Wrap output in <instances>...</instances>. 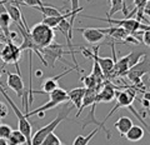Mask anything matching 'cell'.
<instances>
[{
  "label": "cell",
  "instance_id": "obj_17",
  "mask_svg": "<svg viewBox=\"0 0 150 145\" xmlns=\"http://www.w3.org/2000/svg\"><path fill=\"white\" fill-rule=\"evenodd\" d=\"M133 125H134L133 120H131L129 116H120V118L114 123V128L118 130L121 137H124V135L129 132V129Z\"/></svg>",
  "mask_w": 150,
  "mask_h": 145
},
{
  "label": "cell",
  "instance_id": "obj_26",
  "mask_svg": "<svg viewBox=\"0 0 150 145\" xmlns=\"http://www.w3.org/2000/svg\"><path fill=\"white\" fill-rule=\"evenodd\" d=\"M9 114V106L6 104H4V103L0 101V120L6 118Z\"/></svg>",
  "mask_w": 150,
  "mask_h": 145
},
{
  "label": "cell",
  "instance_id": "obj_14",
  "mask_svg": "<svg viewBox=\"0 0 150 145\" xmlns=\"http://www.w3.org/2000/svg\"><path fill=\"white\" fill-rule=\"evenodd\" d=\"M85 88H75L71 89L70 91H68V96H69V100L73 103V105L78 109V113H76V118L80 116V109H81V104H83V98L85 95Z\"/></svg>",
  "mask_w": 150,
  "mask_h": 145
},
{
  "label": "cell",
  "instance_id": "obj_9",
  "mask_svg": "<svg viewBox=\"0 0 150 145\" xmlns=\"http://www.w3.org/2000/svg\"><path fill=\"white\" fill-rule=\"evenodd\" d=\"M99 45L94 46V53H93V59L96 60V63L99 64L100 66V70L103 73V75H104V78H110L111 73H112V69H114V65H115V59L112 58H100L99 57Z\"/></svg>",
  "mask_w": 150,
  "mask_h": 145
},
{
  "label": "cell",
  "instance_id": "obj_6",
  "mask_svg": "<svg viewBox=\"0 0 150 145\" xmlns=\"http://www.w3.org/2000/svg\"><path fill=\"white\" fill-rule=\"evenodd\" d=\"M4 73H5L8 76V79H6L8 88L15 91L18 98H21L23 99V104H24V109H25V114H26L28 111H29V106H28V91H25L24 81H23L21 75L18 73L13 74L10 71H6V70H4Z\"/></svg>",
  "mask_w": 150,
  "mask_h": 145
},
{
  "label": "cell",
  "instance_id": "obj_25",
  "mask_svg": "<svg viewBox=\"0 0 150 145\" xmlns=\"http://www.w3.org/2000/svg\"><path fill=\"white\" fill-rule=\"evenodd\" d=\"M13 129L6 124H0V139H8L10 137Z\"/></svg>",
  "mask_w": 150,
  "mask_h": 145
},
{
  "label": "cell",
  "instance_id": "obj_8",
  "mask_svg": "<svg viewBox=\"0 0 150 145\" xmlns=\"http://www.w3.org/2000/svg\"><path fill=\"white\" fill-rule=\"evenodd\" d=\"M148 73H149V62H148L146 57H144L142 62H139L137 65H134L133 68L129 69V71L126 73V76H128V79L131 83L139 84L143 75L144 74H148Z\"/></svg>",
  "mask_w": 150,
  "mask_h": 145
},
{
  "label": "cell",
  "instance_id": "obj_16",
  "mask_svg": "<svg viewBox=\"0 0 150 145\" xmlns=\"http://www.w3.org/2000/svg\"><path fill=\"white\" fill-rule=\"evenodd\" d=\"M4 5H5L6 13L9 14L11 21H14L16 25L21 24V23H23V13L20 10V8H19L18 5H15V4H13V3L5 1V0H4Z\"/></svg>",
  "mask_w": 150,
  "mask_h": 145
},
{
  "label": "cell",
  "instance_id": "obj_33",
  "mask_svg": "<svg viewBox=\"0 0 150 145\" xmlns=\"http://www.w3.org/2000/svg\"><path fill=\"white\" fill-rule=\"evenodd\" d=\"M40 75H43V71H40V70H38V71H36V76H40Z\"/></svg>",
  "mask_w": 150,
  "mask_h": 145
},
{
  "label": "cell",
  "instance_id": "obj_34",
  "mask_svg": "<svg viewBox=\"0 0 150 145\" xmlns=\"http://www.w3.org/2000/svg\"><path fill=\"white\" fill-rule=\"evenodd\" d=\"M3 1H4V0H0V3H3Z\"/></svg>",
  "mask_w": 150,
  "mask_h": 145
},
{
  "label": "cell",
  "instance_id": "obj_3",
  "mask_svg": "<svg viewBox=\"0 0 150 145\" xmlns=\"http://www.w3.org/2000/svg\"><path fill=\"white\" fill-rule=\"evenodd\" d=\"M68 100H69L68 91L65 90V89L59 86L58 89H55L53 93H50V94H49V101L46 103V104L36 108V109L31 110V111H28V113L25 114V116H26V118H30V116H33V115H39V118H44L46 110L53 109V108L63 104V103L68 101Z\"/></svg>",
  "mask_w": 150,
  "mask_h": 145
},
{
  "label": "cell",
  "instance_id": "obj_15",
  "mask_svg": "<svg viewBox=\"0 0 150 145\" xmlns=\"http://www.w3.org/2000/svg\"><path fill=\"white\" fill-rule=\"evenodd\" d=\"M100 31L104 34L106 38H111L114 40H126V38L129 36V34L126 33L123 28L119 26H109V28H104L100 29Z\"/></svg>",
  "mask_w": 150,
  "mask_h": 145
},
{
  "label": "cell",
  "instance_id": "obj_11",
  "mask_svg": "<svg viewBox=\"0 0 150 145\" xmlns=\"http://www.w3.org/2000/svg\"><path fill=\"white\" fill-rule=\"evenodd\" d=\"M78 31L83 34V38L85 39L86 43L89 44H99L101 40H104L106 36L100 31L99 28H78Z\"/></svg>",
  "mask_w": 150,
  "mask_h": 145
},
{
  "label": "cell",
  "instance_id": "obj_31",
  "mask_svg": "<svg viewBox=\"0 0 150 145\" xmlns=\"http://www.w3.org/2000/svg\"><path fill=\"white\" fill-rule=\"evenodd\" d=\"M4 45H5V43L0 41V55H1V51H3V49H4Z\"/></svg>",
  "mask_w": 150,
  "mask_h": 145
},
{
  "label": "cell",
  "instance_id": "obj_30",
  "mask_svg": "<svg viewBox=\"0 0 150 145\" xmlns=\"http://www.w3.org/2000/svg\"><path fill=\"white\" fill-rule=\"evenodd\" d=\"M144 99L150 100V91H145V93H144Z\"/></svg>",
  "mask_w": 150,
  "mask_h": 145
},
{
  "label": "cell",
  "instance_id": "obj_19",
  "mask_svg": "<svg viewBox=\"0 0 150 145\" xmlns=\"http://www.w3.org/2000/svg\"><path fill=\"white\" fill-rule=\"evenodd\" d=\"M109 4H110L109 6L110 10L108 13V18H111L114 14L119 11H123L125 16L128 15V9H126V5H125V0H109Z\"/></svg>",
  "mask_w": 150,
  "mask_h": 145
},
{
  "label": "cell",
  "instance_id": "obj_32",
  "mask_svg": "<svg viewBox=\"0 0 150 145\" xmlns=\"http://www.w3.org/2000/svg\"><path fill=\"white\" fill-rule=\"evenodd\" d=\"M0 145H8V141L5 139H0Z\"/></svg>",
  "mask_w": 150,
  "mask_h": 145
},
{
  "label": "cell",
  "instance_id": "obj_22",
  "mask_svg": "<svg viewBox=\"0 0 150 145\" xmlns=\"http://www.w3.org/2000/svg\"><path fill=\"white\" fill-rule=\"evenodd\" d=\"M99 130H100V128H95L91 133H89L88 135H78V137L75 138L73 145H88L89 143H90V140L95 137L96 133L99 132Z\"/></svg>",
  "mask_w": 150,
  "mask_h": 145
},
{
  "label": "cell",
  "instance_id": "obj_5",
  "mask_svg": "<svg viewBox=\"0 0 150 145\" xmlns=\"http://www.w3.org/2000/svg\"><path fill=\"white\" fill-rule=\"evenodd\" d=\"M89 19H96L100 21H106L109 24H114L115 26L123 28L129 35H135L138 30H150V25H144L137 19H131V18H125V19H111V18H96V16H84Z\"/></svg>",
  "mask_w": 150,
  "mask_h": 145
},
{
  "label": "cell",
  "instance_id": "obj_27",
  "mask_svg": "<svg viewBox=\"0 0 150 145\" xmlns=\"http://www.w3.org/2000/svg\"><path fill=\"white\" fill-rule=\"evenodd\" d=\"M142 40H143V43L146 46H150V30H146V31L143 33Z\"/></svg>",
  "mask_w": 150,
  "mask_h": 145
},
{
  "label": "cell",
  "instance_id": "obj_24",
  "mask_svg": "<svg viewBox=\"0 0 150 145\" xmlns=\"http://www.w3.org/2000/svg\"><path fill=\"white\" fill-rule=\"evenodd\" d=\"M134 1V5H135V9L137 10H139V13H138V21H140V19L143 18V10L145 9V6H146V4H148V1L149 0H133Z\"/></svg>",
  "mask_w": 150,
  "mask_h": 145
},
{
  "label": "cell",
  "instance_id": "obj_1",
  "mask_svg": "<svg viewBox=\"0 0 150 145\" xmlns=\"http://www.w3.org/2000/svg\"><path fill=\"white\" fill-rule=\"evenodd\" d=\"M71 110H73V106H69V105H65L64 108H62V110L59 111L58 116H56L54 120H51L48 125H45V126H43V128H40L34 135H33V138H31V145H41V143L44 141V139L48 137L49 134L54 133V130L58 128L59 124L62 123L63 120H65V119L68 118Z\"/></svg>",
  "mask_w": 150,
  "mask_h": 145
},
{
  "label": "cell",
  "instance_id": "obj_2",
  "mask_svg": "<svg viewBox=\"0 0 150 145\" xmlns=\"http://www.w3.org/2000/svg\"><path fill=\"white\" fill-rule=\"evenodd\" d=\"M29 33H30L33 41H34L35 45L40 50L54 43V39H55L54 29H51L50 26L45 25L44 23H41V21L35 24L34 26H31Z\"/></svg>",
  "mask_w": 150,
  "mask_h": 145
},
{
  "label": "cell",
  "instance_id": "obj_23",
  "mask_svg": "<svg viewBox=\"0 0 150 145\" xmlns=\"http://www.w3.org/2000/svg\"><path fill=\"white\" fill-rule=\"evenodd\" d=\"M41 145H63V144L60 141V139L58 138V135L55 133H51L44 139V141L41 143Z\"/></svg>",
  "mask_w": 150,
  "mask_h": 145
},
{
  "label": "cell",
  "instance_id": "obj_21",
  "mask_svg": "<svg viewBox=\"0 0 150 145\" xmlns=\"http://www.w3.org/2000/svg\"><path fill=\"white\" fill-rule=\"evenodd\" d=\"M8 141V145H25L26 144V139L24 138V135H23L19 130H13L10 137L6 139Z\"/></svg>",
  "mask_w": 150,
  "mask_h": 145
},
{
  "label": "cell",
  "instance_id": "obj_28",
  "mask_svg": "<svg viewBox=\"0 0 150 145\" xmlns=\"http://www.w3.org/2000/svg\"><path fill=\"white\" fill-rule=\"evenodd\" d=\"M70 3H71V9H70V11H78V10H83L84 8H80L79 6V0H69Z\"/></svg>",
  "mask_w": 150,
  "mask_h": 145
},
{
  "label": "cell",
  "instance_id": "obj_12",
  "mask_svg": "<svg viewBox=\"0 0 150 145\" xmlns=\"http://www.w3.org/2000/svg\"><path fill=\"white\" fill-rule=\"evenodd\" d=\"M115 93L116 88L112 86L110 83H104L103 86L100 88L99 93H98L96 101L98 103H109L115 99Z\"/></svg>",
  "mask_w": 150,
  "mask_h": 145
},
{
  "label": "cell",
  "instance_id": "obj_4",
  "mask_svg": "<svg viewBox=\"0 0 150 145\" xmlns=\"http://www.w3.org/2000/svg\"><path fill=\"white\" fill-rule=\"evenodd\" d=\"M64 48H65V46L62 45V44L53 43L51 45L46 46V48H43V49L40 50L41 55H43L44 62L46 63V66H50V68L54 69V68H55L56 60H62L63 55L70 54V55H71V58H73V60H74L75 66L79 68V65H78V63H76V59H75V54H73L71 51H69V50H65Z\"/></svg>",
  "mask_w": 150,
  "mask_h": 145
},
{
  "label": "cell",
  "instance_id": "obj_18",
  "mask_svg": "<svg viewBox=\"0 0 150 145\" xmlns=\"http://www.w3.org/2000/svg\"><path fill=\"white\" fill-rule=\"evenodd\" d=\"M144 135H145V132H144V129L142 128V126L140 125H133L124 137L126 138V140H129V141L135 143V141L142 140L144 138Z\"/></svg>",
  "mask_w": 150,
  "mask_h": 145
},
{
  "label": "cell",
  "instance_id": "obj_13",
  "mask_svg": "<svg viewBox=\"0 0 150 145\" xmlns=\"http://www.w3.org/2000/svg\"><path fill=\"white\" fill-rule=\"evenodd\" d=\"M10 23L11 19L9 16V14L6 13L5 5L4 1L0 3V31L4 34L6 40H10Z\"/></svg>",
  "mask_w": 150,
  "mask_h": 145
},
{
  "label": "cell",
  "instance_id": "obj_10",
  "mask_svg": "<svg viewBox=\"0 0 150 145\" xmlns=\"http://www.w3.org/2000/svg\"><path fill=\"white\" fill-rule=\"evenodd\" d=\"M71 70H78V69L76 68H70L69 70H67V71H64L62 74H59V75L46 79V80L43 83V85H41V90H33V94H50V93H53L55 89L59 88V85H58L59 79L63 78L64 75H67V74H69Z\"/></svg>",
  "mask_w": 150,
  "mask_h": 145
},
{
  "label": "cell",
  "instance_id": "obj_7",
  "mask_svg": "<svg viewBox=\"0 0 150 145\" xmlns=\"http://www.w3.org/2000/svg\"><path fill=\"white\" fill-rule=\"evenodd\" d=\"M21 58V50L18 45H15L11 40H8L5 45H4V49L1 51V55H0V59L4 62V64H15L18 74H20V69H19V64L18 62Z\"/></svg>",
  "mask_w": 150,
  "mask_h": 145
},
{
  "label": "cell",
  "instance_id": "obj_20",
  "mask_svg": "<svg viewBox=\"0 0 150 145\" xmlns=\"http://www.w3.org/2000/svg\"><path fill=\"white\" fill-rule=\"evenodd\" d=\"M33 9L40 11L44 15V18H53V16H59L64 14L62 10H59L56 6L54 5H43V6H34Z\"/></svg>",
  "mask_w": 150,
  "mask_h": 145
},
{
  "label": "cell",
  "instance_id": "obj_35",
  "mask_svg": "<svg viewBox=\"0 0 150 145\" xmlns=\"http://www.w3.org/2000/svg\"><path fill=\"white\" fill-rule=\"evenodd\" d=\"M0 124H1V123H0Z\"/></svg>",
  "mask_w": 150,
  "mask_h": 145
},
{
  "label": "cell",
  "instance_id": "obj_29",
  "mask_svg": "<svg viewBox=\"0 0 150 145\" xmlns=\"http://www.w3.org/2000/svg\"><path fill=\"white\" fill-rule=\"evenodd\" d=\"M140 103H142V105L145 108V109H148V110H150V100H146V99H143L140 100Z\"/></svg>",
  "mask_w": 150,
  "mask_h": 145
}]
</instances>
